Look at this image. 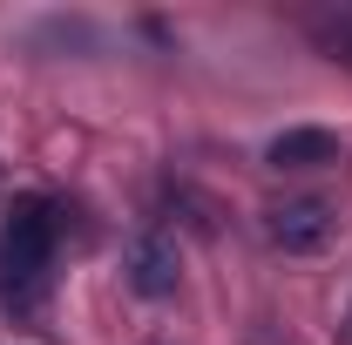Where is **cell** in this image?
I'll return each mask as SVG.
<instances>
[{
  "label": "cell",
  "mask_w": 352,
  "mask_h": 345,
  "mask_svg": "<svg viewBox=\"0 0 352 345\" xmlns=\"http://www.w3.org/2000/svg\"><path fill=\"white\" fill-rule=\"evenodd\" d=\"M54 251H61V210L47 197H21L0 223V304L7 311H41Z\"/></svg>",
  "instance_id": "6da1fadb"
},
{
  "label": "cell",
  "mask_w": 352,
  "mask_h": 345,
  "mask_svg": "<svg viewBox=\"0 0 352 345\" xmlns=\"http://www.w3.org/2000/svg\"><path fill=\"white\" fill-rule=\"evenodd\" d=\"M264 230H271V244H278V251L311 258V251H325V244H332L339 210H332L325 197H285V203H271V210H264Z\"/></svg>",
  "instance_id": "7a4b0ae2"
},
{
  "label": "cell",
  "mask_w": 352,
  "mask_h": 345,
  "mask_svg": "<svg viewBox=\"0 0 352 345\" xmlns=\"http://www.w3.org/2000/svg\"><path fill=\"white\" fill-rule=\"evenodd\" d=\"M122 271H129V291H135V298H176V278H183L176 237H163V230H135Z\"/></svg>",
  "instance_id": "3957f363"
},
{
  "label": "cell",
  "mask_w": 352,
  "mask_h": 345,
  "mask_svg": "<svg viewBox=\"0 0 352 345\" xmlns=\"http://www.w3.org/2000/svg\"><path fill=\"white\" fill-rule=\"evenodd\" d=\"M264 163L271 170H325V163H339V135L332 129H285V135H271Z\"/></svg>",
  "instance_id": "277c9868"
},
{
  "label": "cell",
  "mask_w": 352,
  "mask_h": 345,
  "mask_svg": "<svg viewBox=\"0 0 352 345\" xmlns=\"http://www.w3.org/2000/svg\"><path fill=\"white\" fill-rule=\"evenodd\" d=\"M305 27H311V41L325 47L332 61H346V68H352V7H325V14H311Z\"/></svg>",
  "instance_id": "5b68a950"
},
{
  "label": "cell",
  "mask_w": 352,
  "mask_h": 345,
  "mask_svg": "<svg viewBox=\"0 0 352 345\" xmlns=\"http://www.w3.org/2000/svg\"><path fill=\"white\" fill-rule=\"evenodd\" d=\"M346 345H352V304H346Z\"/></svg>",
  "instance_id": "8992f818"
}]
</instances>
